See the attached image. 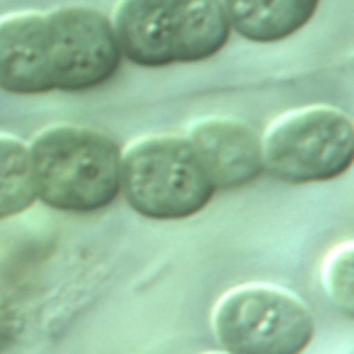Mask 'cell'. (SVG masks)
<instances>
[{"instance_id": "obj_2", "label": "cell", "mask_w": 354, "mask_h": 354, "mask_svg": "<svg viewBox=\"0 0 354 354\" xmlns=\"http://www.w3.org/2000/svg\"><path fill=\"white\" fill-rule=\"evenodd\" d=\"M120 193L139 216L166 222L199 214L216 189L185 135L149 133L120 149Z\"/></svg>"}, {"instance_id": "obj_10", "label": "cell", "mask_w": 354, "mask_h": 354, "mask_svg": "<svg viewBox=\"0 0 354 354\" xmlns=\"http://www.w3.org/2000/svg\"><path fill=\"white\" fill-rule=\"evenodd\" d=\"M230 29L257 44L295 35L315 15L319 0H222Z\"/></svg>"}, {"instance_id": "obj_9", "label": "cell", "mask_w": 354, "mask_h": 354, "mask_svg": "<svg viewBox=\"0 0 354 354\" xmlns=\"http://www.w3.org/2000/svg\"><path fill=\"white\" fill-rule=\"evenodd\" d=\"M174 64L201 62L218 54L232 29L222 0H170Z\"/></svg>"}, {"instance_id": "obj_4", "label": "cell", "mask_w": 354, "mask_h": 354, "mask_svg": "<svg viewBox=\"0 0 354 354\" xmlns=\"http://www.w3.org/2000/svg\"><path fill=\"white\" fill-rule=\"evenodd\" d=\"M212 328L226 354H303L315 336L309 307L272 284L228 290L214 307Z\"/></svg>"}, {"instance_id": "obj_7", "label": "cell", "mask_w": 354, "mask_h": 354, "mask_svg": "<svg viewBox=\"0 0 354 354\" xmlns=\"http://www.w3.org/2000/svg\"><path fill=\"white\" fill-rule=\"evenodd\" d=\"M0 89L15 95L54 91L46 12L29 8L0 17Z\"/></svg>"}, {"instance_id": "obj_1", "label": "cell", "mask_w": 354, "mask_h": 354, "mask_svg": "<svg viewBox=\"0 0 354 354\" xmlns=\"http://www.w3.org/2000/svg\"><path fill=\"white\" fill-rule=\"evenodd\" d=\"M35 197L52 209L91 214L120 195V147L106 133L56 122L27 141Z\"/></svg>"}, {"instance_id": "obj_11", "label": "cell", "mask_w": 354, "mask_h": 354, "mask_svg": "<svg viewBox=\"0 0 354 354\" xmlns=\"http://www.w3.org/2000/svg\"><path fill=\"white\" fill-rule=\"evenodd\" d=\"M35 201L27 141L0 133V222L27 212Z\"/></svg>"}, {"instance_id": "obj_5", "label": "cell", "mask_w": 354, "mask_h": 354, "mask_svg": "<svg viewBox=\"0 0 354 354\" xmlns=\"http://www.w3.org/2000/svg\"><path fill=\"white\" fill-rule=\"evenodd\" d=\"M44 12L54 89H93L118 71L122 54L110 19L102 10L85 4H62Z\"/></svg>"}, {"instance_id": "obj_8", "label": "cell", "mask_w": 354, "mask_h": 354, "mask_svg": "<svg viewBox=\"0 0 354 354\" xmlns=\"http://www.w3.org/2000/svg\"><path fill=\"white\" fill-rule=\"evenodd\" d=\"M108 19L127 60L147 68L174 64L170 0H116Z\"/></svg>"}, {"instance_id": "obj_12", "label": "cell", "mask_w": 354, "mask_h": 354, "mask_svg": "<svg viewBox=\"0 0 354 354\" xmlns=\"http://www.w3.org/2000/svg\"><path fill=\"white\" fill-rule=\"evenodd\" d=\"M324 286L334 301V305L346 315H354V245L353 241H344L334 247L322 270Z\"/></svg>"}, {"instance_id": "obj_3", "label": "cell", "mask_w": 354, "mask_h": 354, "mask_svg": "<svg viewBox=\"0 0 354 354\" xmlns=\"http://www.w3.org/2000/svg\"><path fill=\"white\" fill-rule=\"evenodd\" d=\"M259 137L263 170L282 183H326L353 166L354 122L334 106L292 108L276 116Z\"/></svg>"}, {"instance_id": "obj_6", "label": "cell", "mask_w": 354, "mask_h": 354, "mask_svg": "<svg viewBox=\"0 0 354 354\" xmlns=\"http://www.w3.org/2000/svg\"><path fill=\"white\" fill-rule=\"evenodd\" d=\"M216 191H232L257 180L263 170L261 137L234 116H203L185 135Z\"/></svg>"}, {"instance_id": "obj_13", "label": "cell", "mask_w": 354, "mask_h": 354, "mask_svg": "<svg viewBox=\"0 0 354 354\" xmlns=\"http://www.w3.org/2000/svg\"><path fill=\"white\" fill-rule=\"evenodd\" d=\"M203 354H226V353H203Z\"/></svg>"}]
</instances>
